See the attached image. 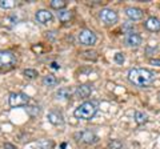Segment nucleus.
Here are the masks:
<instances>
[{"mask_svg": "<svg viewBox=\"0 0 160 149\" xmlns=\"http://www.w3.org/2000/svg\"><path fill=\"white\" fill-rule=\"evenodd\" d=\"M156 74L147 68H132L128 72V80L139 88L149 87L155 81Z\"/></svg>", "mask_w": 160, "mask_h": 149, "instance_id": "obj_1", "label": "nucleus"}, {"mask_svg": "<svg viewBox=\"0 0 160 149\" xmlns=\"http://www.w3.org/2000/svg\"><path fill=\"white\" fill-rule=\"evenodd\" d=\"M96 112H98L96 104L91 103V101H86V103L80 104V105L75 109L73 115L76 118H79V120H91V118L95 117Z\"/></svg>", "mask_w": 160, "mask_h": 149, "instance_id": "obj_2", "label": "nucleus"}, {"mask_svg": "<svg viewBox=\"0 0 160 149\" xmlns=\"http://www.w3.org/2000/svg\"><path fill=\"white\" fill-rule=\"evenodd\" d=\"M28 103H29V96L23 92H12L8 97V104L11 108L26 107Z\"/></svg>", "mask_w": 160, "mask_h": 149, "instance_id": "obj_3", "label": "nucleus"}, {"mask_svg": "<svg viewBox=\"0 0 160 149\" xmlns=\"http://www.w3.org/2000/svg\"><path fill=\"white\" fill-rule=\"evenodd\" d=\"M75 140H76L79 144H86V145H91V144L98 142V136L95 135L92 131H82V132H78L73 135Z\"/></svg>", "mask_w": 160, "mask_h": 149, "instance_id": "obj_4", "label": "nucleus"}, {"mask_svg": "<svg viewBox=\"0 0 160 149\" xmlns=\"http://www.w3.org/2000/svg\"><path fill=\"white\" fill-rule=\"evenodd\" d=\"M78 39H79L80 44H83V46H86V47L93 46L98 40L96 35H95L91 29H82V31L78 33Z\"/></svg>", "mask_w": 160, "mask_h": 149, "instance_id": "obj_5", "label": "nucleus"}, {"mask_svg": "<svg viewBox=\"0 0 160 149\" xmlns=\"http://www.w3.org/2000/svg\"><path fill=\"white\" fill-rule=\"evenodd\" d=\"M16 63V56L11 51H0V69L12 68Z\"/></svg>", "mask_w": 160, "mask_h": 149, "instance_id": "obj_6", "label": "nucleus"}, {"mask_svg": "<svg viewBox=\"0 0 160 149\" xmlns=\"http://www.w3.org/2000/svg\"><path fill=\"white\" fill-rule=\"evenodd\" d=\"M99 17H100V20H102L104 24H107V26H111V24H115L118 22V13L113 11V9L111 8H104L100 11L99 13Z\"/></svg>", "mask_w": 160, "mask_h": 149, "instance_id": "obj_7", "label": "nucleus"}, {"mask_svg": "<svg viewBox=\"0 0 160 149\" xmlns=\"http://www.w3.org/2000/svg\"><path fill=\"white\" fill-rule=\"evenodd\" d=\"M47 120H48V123H51L52 125H55V127H62L63 124H64V117H63V115L59 111H51V112H48Z\"/></svg>", "mask_w": 160, "mask_h": 149, "instance_id": "obj_8", "label": "nucleus"}, {"mask_svg": "<svg viewBox=\"0 0 160 149\" xmlns=\"http://www.w3.org/2000/svg\"><path fill=\"white\" fill-rule=\"evenodd\" d=\"M126 44L128 47L136 48L142 44V36L136 32H127L126 35Z\"/></svg>", "mask_w": 160, "mask_h": 149, "instance_id": "obj_9", "label": "nucleus"}, {"mask_svg": "<svg viewBox=\"0 0 160 149\" xmlns=\"http://www.w3.org/2000/svg\"><path fill=\"white\" fill-rule=\"evenodd\" d=\"M35 17H36V20L39 23H42V24H48V23H51L52 22V19H53V15L47 11V9H39V11L36 12V15H35Z\"/></svg>", "mask_w": 160, "mask_h": 149, "instance_id": "obj_10", "label": "nucleus"}, {"mask_svg": "<svg viewBox=\"0 0 160 149\" xmlns=\"http://www.w3.org/2000/svg\"><path fill=\"white\" fill-rule=\"evenodd\" d=\"M92 91H93L92 85H89V84H83V85H79L76 88L75 95H76L79 99H87V97L91 96Z\"/></svg>", "mask_w": 160, "mask_h": 149, "instance_id": "obj_11", "label": "nucleus"}, {"mask_svg": "<svg viewBox=\"0 0 160 149\" xmlns=\"http://www.w3.org/2000/svg\"><path fill=\"white\" fill-rule=\"evenodd\" d=\"M144 27H146V29H148V31H151V32H158V31H160V20L158 17L151 16L144 22Z\"/></svg>", "mask_w": 160, "mask_h": 149, "instance_id": "obj_12", "label": "nucleus"}, {"mask_svg": "<svg viewBox=\"0 0 160 149\" xmlns=\"http://www.w3.org/2000/svg\"><path fill=\"white\" fill-rule=\"evenodd\" d=\"M126 15L132 22H138L143 17V11L136 7H128V8H126Z\"/></svg>", "mask_w": 160, "mask_h": 149, "instance_id": "obj_13", "label": "nucleus"}, {"mask_svg": "<svg viewBox=\"0 0 160 149\" xmlns=\"http://www.w3.org/2000/svg\"><path fill=\"white\" fill-rule=\"evenodd\" d=\"M72 96V92L69 88H59V91L56 92V97L59 100H69Z\"/></svg>", "mask_w": 160, "mask_h": 149, "instance_id": "obj_14", "label": "nucleus"}, {"mask_svg": "<svg viewBox=\"0 0 160 149\" xmlns=\"http://www.w3.org/2000/svg\"><path fill=\"white\" fill-rule=\"evenodd\" d=\"M43 84L46 87H55L58 84V79L53 76V74H46L43 77Z\"/></svg>", "mask_w": 160, "mask_h": 149, "instance_id": "obj_15", "label": "nucleus"}, {"mask_svg": "<svg viewBox=\"0 0 160 149\" xmlns=\"http://www.w3.org/2000/svg\"><path fill=\"white\" fill-rule=\"evenodd\" d=\"M49 6H51V8H53V9L62 11V9H64L67 7V2L66 0H52V2L49 3Z\"/></svg>", "mask_w": 160, "mask_h": 149, "instance_id": "obj_16", "label": "nucleus"}, {"mask_svg": "<svg viewBox=\"0 0 160 149\" xmlns=\"http://www.w3.org/2000/svg\"><path fill=\"white\" fill-rule=\"evenodd\" d=\"M58 17L62 23H67L72 19V12L71 11H59L58 12Z\"/></svg>", "mask_w": 160, "mask_h": 149, "instance_id": "obj_17", "label": "nucleus"}, {"mask_svg": "<svg viewBox=\"0 0 160 149\" xmlns=\"http://www.w3.org/2000/svg\"><path fill=\"white\" fill-rule=\"evenodd\" d=\"M147 118H148V116L146 115V113H143V112H140V111L135 112V121H136L139 125H142V124H146L147 123Z\"/></svg>", "mask_w": 160, "mask_h": 149, "instance_id": "obj_18", "label": "nucleus"}, {"mask_svg": "<svg viewBox=\"0 0 160 149\" xmlns=\"http://www.w3.org/2000/svg\"><path fill=\"white\" fill-rule=\"evenodd\" d=\"M0 7L3 9H12L16 7V2L15 0H0Z\"/></svg>", "mask_w": 160, "mask_h": 149, "instance_id": "obj_19", "label": "nucleus"}, {"mask_svg": "<svg viewBox=\"0 0 160 149\" xmlns=\"http://www.w3.org/2000/svg\"><path fill=\"white\" fill-rule=\"evenodd\" d=\"M38 145L40 149H52L55 147V144L52 140H42L38 142Z\"/></svg>", "mask_w": 160, "mask_h": 149, "instance_id": "obj_20", "label": "nucleus"}, {"mask_svg": "<svg viewBox=\"0 0 160 149\" xmlns=\"http://www.w3.org/2000/svg\"><path fill=\"white\" fill-rule=\"evenodd\" d=\"M108 149H123V142L119 140H112L108 142Z\"/></svg>", "mask_w": 160, "mask_h": 149, "instance_id": "obj_21", "label": "nucleus"}, {"mask_svg": "<svg viewBox=\"0 0 160 149\" xmlns=\"http://www.w3.org/2000/svg\"><path fill=\"white\" fill-rule=\"evenodd\" d=\"M24 76L29 79V80H32V79L38 76V71H35V69H26V71H24Z\"/></svg>", "mask_w": 160, "mask_h": 149, "instance_id": "obj_22", "label": "nucleus"}, {"mask_svg": "<svg viewBox=\"0 0 160 149\" xmlns=\"http://www.w3.org/2000/svg\"><path fill=\"white\" fill-rule=\"evenodd\" d=\"M113 59H115V61H116L118 64H123L124 60H126V59H124V55H123V53H120V52L115 55V57H113Z\"/></svg>", "mask_w": 160, "mask_h": 149, "instance_id": "obj_23", "label": "nucleus"}, {"mask_svg": "<svg viewBox=\"0 0 160 149\" xmlns=\"http://www.w3.org/2000/svg\"><path fill=\"white\" fill-rule=\"evenodd\" d=\"M4 149H16V147L12 145V144H9V142H6L4 144Z\"/></svg>", "mask_w": 160, "mask_h": 149, "instance_id": "obj_24", "label": "nucleus"}, {"mask_svg": "<svg viewBox=\"0 0 160 149\" xmlns=\"http://www.w3.org/2000/svg\"><path fill=\"white\" fill-rule=\"evenodd\" d=\"M149 63L153 64V65H159L160 67V60L159 59H152V60H149Z\"/></svg>", "mask_w": 160, "mask_h": 149, "instance_id": "obj_25", "label": "nucleus"}, {"mask_svg": "<svg viewBox=\"0 0 160 149\" xmlns=\"http://www.w3.org/2000/svg\"><path fill=\"white\" fill-rule=\"evenodd\" d=\"M51 68H53V69H59V65H58V63L52 61V63H51Z\"/></svg>", "mask_w": 160, "mask_h": 149, "instance_id": "obj_26", "label": "nucleus"}, {"mask_svg": "<svg viewBox=\"0 0 160 149\" xmlns=\"http://www.w3.org/2000/svg\"><path fill=\"white\" fill-rule=\"evenodd\" d=\"M159 99H160V92H159Z\"/></svg>", "mask_w": 160, "mask_h": 149, "instance_id": "obj_27", "label": "nucleus"}]
</instances>
